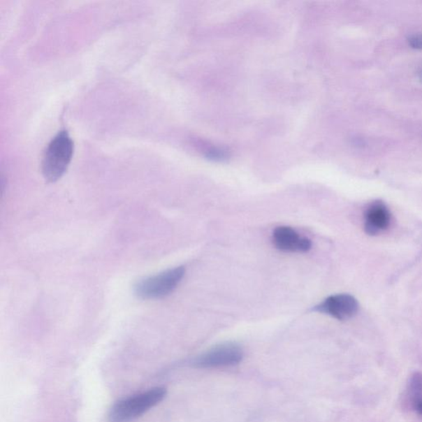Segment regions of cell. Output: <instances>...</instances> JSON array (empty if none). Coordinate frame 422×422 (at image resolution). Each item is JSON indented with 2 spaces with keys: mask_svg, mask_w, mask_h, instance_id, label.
<instances>
[{
  "mask_svg": "<svg viewBox=\"0 0 422 422\" xmlns=\"http://www.w3.org/2000/svg\"><path fill=\"white\" fill-rule=\"evenodd\" d=\"M185 272L184 267H178L142 279L135 287L136 295L143 300L162 299L175 290Z\"/></svg>",
  "mask_w": 422,
  "mask_h": 422,
  "instance_id": "cell-3",
  "label": "cell"
},
{
  "mask_svg": "<svg viewBox=\"0 0 422 422\" xmlns=\"http://www.w3.org/2000/svg\"><path fill=\"white\" fill-rule=\"evenodd\" d=\"M167 395V389L155 387L122 399L109 412L110 422H131L159 405Z\"/></svg>",
  "mask_w": 422,
  "mask_h": 422,
  "instance_id": "cell-1",
  "label": "cell"
},
{
  "mask_svg": "<svg viewBox=\"0 0 422 422\" xmlns=\"http://www.w3.org/2000/svg\"><path fill=\"white\" fill-rule=\"evenodd\" d=\"M73 141L66 130L59 131L45 149L41 170L45 180L54 182L67 171L73 154Z\"/></svg>",
  "mask_w": 422,
  "mask_h": 422,
  "instance_id": "cell-2",
  "label": "cell"
},
{
  "mask_svg": "<svg viewBox=\"0 0 422 422\" xmlns=\"http://www.w3.org/2000/svg\"><path fill=\"white\" fill-rule=\"evenodd\" d=\"M391 222V214L381 201H374L365 214V231L367 235H376L385 231Z\"/></svg>",
  "mask_w": 422,
  "mask_h": 422,
  "instance_id": "cell-7",
  "label": "cell"
},
{
  "mask_svg": "<svg viewBox=\"0 0 422 422\" xmlns=\"http://www.w3.org/2000/svg\"><path fill=\"white\" fill-rule=\"evenodd\" d=\"M272 240L275 247L284 252H305L312 246L309 238L300 236L295 229L287 226L275 229Z\"/></svg>",
  "mask_w": 422,
  "mask_h": 422,
  "instance_id": "cell-6",
  "label": "cell"
},
{
  "mask_svg": "<svg viewBox=\"0 0 422 422\" xmlns=\"http://www.w3.org/2000/svg\"><path fill=\"white\" fill-rule=\"evenodd\" d=\"M407 43L412 48L422 50V34H414L408 36Z\"/></svg>",
  "mask_w": 422,
  "mask_h": 422,
  "instance_id": "cell-9",
  "label": "cell"
},
{
  "mask_svg": "<svg viewBox=\"0 0 422 422\" xmlns=\"http://www.w3.org/2000/svg\"><path fill=\"white\" fill-rule=\"evenodd\" d=\"M412 406L417 414L422 416V399L421 400L412 402Z\"/></svg>",
  "mask_w": 422,
  "mask_h": 422,
  "instance_id": "cell-10",
  "label": "cell"
},
{
  "mask_svg": "<svg viewBox=\"0 0 422 422\" xmlns=\"http://www.w3.org/2000/svg\"><path fill=\"white\" fill-rule=\"evenodd\" d=\"M244 351L236 343L227 342L215 346L194 361V366L201 369L219 368L240 363Z\"/></svg>",
  "mask_w": 422,
  "mask_h": 422,
  "instance_id": "cell-4",
  "label": "cell"
},
{
  "mask_svg": "<svg viewBox=\"0 0 422 422\" xmlns=\"http://www.w3.org/2000/svg\"><path fill=\"white\" fill-rule=\"evenodd\" d=\"M408 393L411 402H414L422 399V373L416 372L412 375L408 383Z\"/></svg>",
  "mask_w": 422,
  "mask_h": 422,
  "instance_id": "cell-8",
  "label": "cell"
},
{
  "mask_svg": "<svg viewBox=\"0 0 422 422\" xmlns=\"http://www.w3.org/2000/svg\"><path fill=\"white\" fill-rule=\"evenodd\" d=\"M314 311L344 321L356 315L359 311V304L355 297L347 293H340L327 298L314 307Z\"/></svg>",
  "mask_w": 422,
  "mask_h": 422,
  "instance_id": "cell-5",
  "label": "cell"
},
{
  "mask_svg": "<svg viewBox=\"0 0 422 422\" xmlns=\"http://www.w3.org/2000/svg\"><path fill=\"white\" fill-rule=\"evenodd\" d=\"M420 78H421V80L422 81V72L420 73Z\"/></svg>",
  "mask_w": 422,
  "mask_h": 422,
  "instance_id": "cell-11",
  "label": "cell"
}]
</instances>
